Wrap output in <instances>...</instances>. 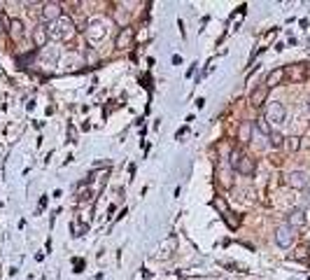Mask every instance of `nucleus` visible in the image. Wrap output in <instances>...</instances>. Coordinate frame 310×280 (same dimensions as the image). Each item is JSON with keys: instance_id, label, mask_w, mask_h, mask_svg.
Listing matches in <instances>:
<instances>
[{"instance_id": "7ed1b4c3", "label": "nucleus", "mask_w": 310, "mask_h": 280, "mask_svg": "<svg viewBox=\"0 0 310 280\" xmlns=\"http://www.w3.org/2000/svg\"><path fill=\"white\" fill-rule=\"evenodd\" d=\"M294 238H296V233H294V229L291 226H277V231H275V243L280 247H289L291 243H294Z\"/></svg>"}, {"instance_id": "412c9836", "label": "nucleus", "mask_w": 310, "mask_h": 280, "mask_svg": "<svg viewBox=\"0 0 310 280\" xmlns=\"http://www.w3.org/2000/svg\"><path fill=\"white\" fill-rule=\"evenodd\" d=\"M305 252H308V247H298L294 257H296V259H305Z\"/></svg>"}, {"instance_id": "1a4fd4ad", "label": "nucleus", "mask_w": 310, "mask_h": 280, "mask_svg": "<svg viewBox=\"0 0 310 280\" xmlns=\"http://www.w3.org/2000/svg\"><path fill=\"white\" fill-rule=\"evenodd\" d=\"M266 96H268V87L263 84V87H256L252 94H249V103L254 105V108H261L263 103H266Z\"/></svg>"}, {"instance_id": "393cba45", "label": "nucleus", "mask_w": 310, "mask_h": 280, "mask_svg": "<svg viewBox=\"0 0 310 280\" xmlns=\"http://www.w3.org/2000/svg\"><path fill=\"white\" fill-rule=\"evenodd\" d=\"M308 252H310V247H308Z\"/></svg>"}, {"instance_id": "b1692460", "label": "nucleus", "mask_w": 310, "mask_h": 280, "mask_svg": "<svg viewBox=\"0 0 310 280\" xmlns=\"http://www.w3.org/2000/svg\"><path fill=\"white\" fill-rule=\"evenodd\" d=\"M308 112H310V101H308Z\"/></svg>"}, {"instance_id": "39448f33", "label": "nucleus", "mask_w": 310, "mask_h": 280, "mask_svg": "<svg viewBox=\"0 0 310 280\" xmlns=\"http://www.w3.org/2000/svg\"><path fill=\"white\" fill-rule=\"evenodd\" d=\"M40 17H42V21H52V24H54V21H59L63 17L61 5H59V3H45Z\"/></svg>"}, {"instance_id": "4be33fe9", "label": "nucleus", "mask_w": 310, "mask_h": 280, "mask_svg": "<svg viewBox=\"0 0 310 280\" xmlns=\"http://www.w3.org/2000/svg\"><path fill=\"white\" fill-rule=\"evenodd\" d=\"M3 28H5V19L0 17V33H3Z\"/></svg>"}, {"instance_id": "f3484780", "label": "nucleus", "mask_w": 310, "mask_h": 280, "mask_svg": "<svg viewBox=\"0 0 310 280\" xmlns=\"http://www.w3.org/2000/svg\"><path fill=\"white\" fill-rule=\"evenodd\" d=\"M268 143H270V147H273V150H277V147H282L284 138L280 136L277 131H273V133H270V136H268Z\"/></svg>"}, {"instance_id": "423d86ee", "label": "nucleus", "mask_w": 310, "mask_h": 280, "mask_svg": "<svg viewBox=\"0 0 310 280\" xmlns=\"http://www.w3.org/2000/svg\"><path fill=\"white\" fill-rule=\"evenodd\" d=\"M133 38H135V31H133V28H131V26H124V28H122V33L117 35L115 47H119V49L131 47V45H133Z\"/></svg>"}, {"instance_id": "9d476101", "label": "nucleus", "mask_w": 310, "mask_h": 280, "mask_svg": "<svg viewBox=\"0 0 310 280\" xmlns=\"http://www.w3.org/2000/svg\"><path fill=\"white\" fill-rule=\"evenodd\" d=\"M47 40H49V31H47V26H35L33 28V45L35 47H45L47 45Z\"/></svg>"}, {"instance_id": "a211bd4d", "label": "nucleus", "mask_w": 310, "mask_h": 280, "mask_svg": "<svg viewBox=\"0 0 310 280\" xmlns=\"http://www.w3.org/2000/svg\"><path fill=\"white\" fill-rule=\"evenodd\" d=\"M287 150H289V152H298V150H301V138H298V136L287 138Z\"/></svg>"}, {"instance_id": "f8f14e48", "label": "nucleus", "mask_w": 310, "mask_h": 280, "mask_svg": "<svg viewBox=\"0 0 310 280\" xmlns=\"http://www.w3.org/2000/svg\"><path fill=\"white\" fill-rule=\"evenodd\" d=\"M87 35H89V40H101L103 35H105V28H103V24L101 21H91L89 24V28H87Z\"/></svg>"}, {"instance_id": "f03ea898", "label": "nucleus", "mask_w": 310, "mask_h": 280, "mask_svg": "<svg viewBox=\"0 0 310 280\" xmlns=\"http://www.w3.org/2000/svg\"><path fill=\"white\" fill-rule=\"evenodd\" d=\"M263 119H266V122H273V124H282L284 122V105L273 101L268 108H266V117H263Z\"/></svg>"}, {"instance_id": "5701e85b", "label": "nucleus", "mask_w": 310, "mask_h": 280, "mask_svg": "<svg viewBox=\"0 0 310 280\" xmlns=\"http://www.w3.org/2000/svg\"><path fill=\"white\" fill-rule=\"evenodd\" d=\"M303 198H305V203H310V191H305V196H303Z\"/></svg>"}, {"instance_id": "4468645a", "label": "nucleus", "mask_w": 310, "mask_h": 280, "mask_svg": "<svg viewBox=\"0 0 310 280\" xmlns=\"http://www.w3.org/2000/svg\"><path fill=\"white\" fill-rule=\"evenodd\" d=\"M289 77H291V82H303V80H305V66H303V63H298V66H291Z\"/></svg>"}, {"instance_id": "9b49d317", "label": "nucleus", "mask_w": 310, "mask_h": 280, "mask_svg": "<svg viewBox=\"0 0 310 280\" xmlns=\"http://www.w3.org/2000/svg\"><path fill=\"white\" fill-rule=\"evenodd\" d=\"M284 77H287V70L284 68H275L273 73H268V77H266V87H280V84L284 82Z\"/></svg>"}, {"instance_id": "aec40b11", "label": "nucleus", "mask_w": 310, "mask_h": 280, "mask_svg": "<svg viewBox=\"0 0 310 280\" xmlns=\"http://www.w3.org/2000/svg\"><path fill=\"white\" fill-rule=\"evenodd\" d=\"M215 208H219L224 215H229V208H226V203H224V198H215Z\"/></svg>"}, {"instance_id": "2eb2a0df", "label": "nucleus", "mask_w": 310, "mask_h": 280, "mask_svg": "<svg viewBox=\"0 0 310 280\" xmlns=\"http://www.w3.org/2000/svg\"><path fill=\"white\" fill-rule=\"evenodd\" d=\"M252 129H256V131H259V133H261V136H266V138H268L270 133H273V129H270V124L266 122L263 117H259V119H256V122L252 124Z\"/></svg>"}, {"instance_id": "6ab92c4d", "label": "nucleus", "mask_w": 310, "mask_h": 280, "mask_svg": "<svg viewBox=\"0 0 310 280\" xmlns=\"http://www.w3.org/2000/svg\"><path fill=\"white\" fill-rule=\"evenodd\" d=\"M115 21L119 24V26H124V24L128 21V12H126V10H117V12H115Z\"/></svg>"}, {"instance_id": "f257e3e1", "label": "nucleus", "mask_w": 310, "mask_h": 280, "mask_svg": "<svg viewBox=\"0 0 310 280\" xmlns=\"http://www.w3.org/2000/svg\"><path fill=\"white\" fill-rule=\"evenodd\" d=\"M47 31H49V35H52L54 40L66 42V40H70V38L75 35V24H73V19H70V17H61V19L54 21Z\"/></svg>"}, {"instance_id": "0eeeda50", "label": "nucleus", "mask_w": 310, "mask_h": 280, "mask_svg": "<svg viewBox=\"0 0 310 280\" xmlns=\"http://www.w3.org/2000/svg\"><path fill=\"white\" fill-rule=\"evenodd\" d=\"M305 222H308V217H305V212L301 208H294V210L287 212V226H291V229L305 226Z\"/></svg>"}, {"instance_id": "6e6552de", "label": "nucleus", "mask_w": 310, "mask_h": 280, "mask_svg": "<svg viewBox=\"0 0 310 280\" xmlns=\"http://www.w3.org/2000/svg\"><path fill=\"white\" fill-rule=\"evenodd\" d=\"M233 168H236L238 173H240V175H254V159H249L247 154H240V157H238V164L233 166Z\"/></svg>"}, {"instance_id": "20e7f679", "label": "nucleus", "mask_w": 310, "mask_h": 280, "mask_svg": "<svg viewBox=\"0 0 310 280\" xmlns=\"http://www.w3.org/2000/svg\"><path fill=\"white\" fill-rule=\"evenodd\" d=\"M310 182V175L305 171H291L289 175H287V185L291 187V189H305Z\"/></svg>"}, {"instance_id": "ddd939ff", "label": "nucleus", "mask_w": 310, "mask_h": 280, "mask_svg": "<svg viewBox=\"0 0 310 280\" xmlns=\"http://www.w3.org/2000/svg\"><path fill=\"white\" fill-rule=\"evenodd\" d=\"M7 26H10V35H12V40H14V42H19L21 38H24V24H21L19 19L7 21Z\"/></svg>"}, {"instance_id": "dca6fc26", "label": "nucleus", "mask_w": 310, "mask_h": 280, "mask_svg": "<svg viewBox=\"0 0 310 280\" xmlns=\"http://www.w3.org/2000/svg\"><path fill=\"white\" fill-rule=\"evenodd\" d=\"M249 133H252V122H245L238 131V138H240V143H249Z\"/></svg>"}]
</instances>
